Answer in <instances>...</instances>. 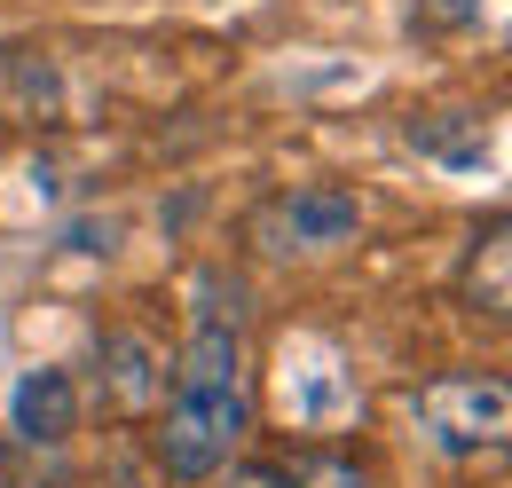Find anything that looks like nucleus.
<instances>
[{"instance_id": "nucleus-1", "label": "nucleus", "mask_w": 512, "mask_h": 488, "mask_svg": "<svg viewBox=\"0 0 512 488\" xmlns=\"http://www.w3.org/2000/svg\"><path fill=\"white\" fill-rule=\"evenodd\" d=\"M253 426L245 410V378H237V323H221L213 307L197 315L190 347L174 363V402H166V426H158V465L174 481H205L237 457V441Z\"/></svg>"}, {"instance_id": "nucleus-2", "label": "nucleus", "mask_w": 512, "mask_h": 488, "mask_svg": "<svg viewBox=\"0 0 512 488\" xmlns=\"http://www.w3.org/2000/svg\"><path fill=\"white\" fill-rule=\"evenodd\" d=\"M418 426L434 433V449H449V457L505 449V433H512V394H505V378L457 370V378L418 386Z\"/></svg>"}, {"instance_id": "nucleus-3", "label": "nucleus", "mask_w": 512, "mask_h": 488, "mask_svg": "<svg viewBox=\"0 0 512 488\" xmlns=\"http://www.w3.org/2000/svg\"><path fill=\"white\" fill-rule=\"evenodd\" d=\"M355 229H363V205L347 189H284L253 213L260 252H323V244H347Z\"/></svg>"}, {"instance_id": "nucleus-4", "label": "nucleus", "mask_w": 512, "mask_h": 488, "mask_svg": "<svg viewBox=\"0 0 512 488\" xmlns=\"http://www.w3.org/2000/svg\"><path fill=\"white\" fill-rule=\"evenodd\" d=\"M457 307H465V315H489V323L512 315V221L505 213H489V229H473V244H465Z\"/></svg>"}, {"instance_id": "nucleus-5", "label": "nucleus", "mask_w": 512, "mask_h": 488, "mask_svg": "<svg viewBox=\"0 0 512 488\" xmlns=\"http://www.w3.org/2000/svg\"><path fill=\"white\" fill-rule=\"evenodd\" d=\"M95 370H103V394H111L119 410H150V402L166 394V363H158V347H150L142 331H111V339L95 347Z\"/></svg>"}, {"instance_id": "nucleus-6", "label": "nucleus", "mask_w": 512, "mask_h": 488, "mask_svg": "<svg viewBox=\"0 0 512 488\" xmlns=\"http://www.w3.org/2000/svg\"><path fill=\"white\" fill-rule=\"evenodd\" d=\"M71 426H79L71 370H24L16 378V433L24 441H71Z\"/></svg>"}, {"instance_id": "nucleus-7", "label": "nucleus", "mask_w": 512, "mask_h": 488, "mask_svg": "<svg viewBox=\"0 0 512 488\" xmlns=\"http://www.w3.org/2000/svg\"><path fill=\"white\" fill-rule=\"evenodd\" d=\"M410 142L442 166H481L489 158V126L473 111H426V119H410Z\"/></svg>"}, {"instance_id": "nucleus-8", "label": "nucleus", "mask_w": 512, "mask_h": 488, "mask_svg": "<svg viewBox=\"0 0 512 488\" xmlns=\"http://www.w3.org/2000/svg\"><path fill=\"white\" fill-rule=\"evenodd\" d=\"M268 481H276V488H371V473H363L355 457H331V449H308V457L276 465Z\"/></svg>"}, {"instance_id": "nucleus-9", "label": "nucleus", "mask_w": 512, "mask_h": 488, "mask_svg": "<svg viewBox=\"0 0 512 488\" xmlns=\"http://www.w3.org/2000/svg\"><path fill=\"white\" fill-rule=\"evenodd\" d=\"M481 8L489 0H418V24L426 32H465V24H481Z\"/></svg>"}, {"instance_id": "nucleus-10", "label": "nucleus", "mask_w": 512, "mask_h": 488, "mask_svg": "<svg viewBox=\"0 0 512 488\" xmlns=\"http://www.w3.org/2000/svg\"><path fill=\"white\" fill-rule=\"evenodd\" d=\"M0 488H8V481H0Z\"/></svg>"}]
</instances>
